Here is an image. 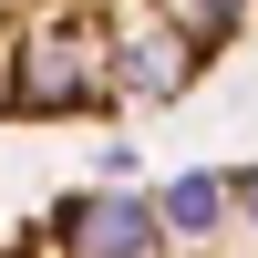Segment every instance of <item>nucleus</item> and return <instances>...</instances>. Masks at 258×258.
<instances>
[{
    "mask_svg": "<svg viewBox=\"0 0 258 258\" xmlns=\"http://www.w3.org/2000/svg\"><path fill=\"white\" fill-rule=\"evenodd\" d=\"M258 0H0V124L176 103Z\"/></svg>",
    "mask_w": 258,
    "mask_h": 258,
    "instance_id": "f257e3e1",
    "label": "nucleus"
},
{
    "mask_svg": "<svg viewBox=\"0 0 258 258\" xmlns=\"http://www.w3.org/2000/svg\"><path fill=\"white\" fill-rule=\"evenodd\" d=\"M0 258H258V176L186 197H62L11 227Z\"/></svg>",
    "mask_w": 258,
    "mask_h": 258,
    "instance_id": "f03ea898",
    "label": "nucleus"
}]
</instances>
